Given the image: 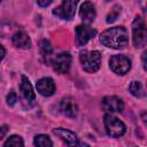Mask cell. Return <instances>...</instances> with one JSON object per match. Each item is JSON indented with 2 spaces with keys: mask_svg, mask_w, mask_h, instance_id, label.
Returning a JSON list of instances; mask_svg holds the SVG:
<instances>
[{
  "mask_svg": "<svg viewBox=\"0 0 147 147\" xmlns=\"http://www.w3.org/2000/svg\"><path fill=\"white\" fill-rule=\"evenodd\" d=\"M100 41L110 48L122 49L127 45V31L123 26H114L103 31L100 36Z\"/></svg>",
  "mask_w": 147,
  "mask_h": 147,
  "instance_id": "cell-1",
  "label": "cell"
},
{
  "mask_svg": "<svg viewBox=\"0 0 147 147\" xmlns=\"http://www.w3.org/2000/svg\"><path fill=\"white\" fill-rule=\"evenodd\" d=\"M82 67L87 72H95L99 70L101 64V53L98 51H83L79 55Z\"/></svg>",
  "mask_w": 147,
  "mask_h": 147,
  "instance_id": "cell-2",
  "label": "cell"
},
{
  "mask_svg": "<svg viewBox=\"0 0 147 147\" xmlns=\"http://www.w3.org/2000/svg\"><path fill=\"white\" fill-rule=\"evenodd\" d=\"M132 40L137 48L146 45V25L142 17L137 16L132 24Z\"/></svg>",
  "mask_w": 147,
  "mask_h": 147,
  "instance_id": "cell-3",
  "label": "cell"
},
{
  "mask_svg": "<svg viewBox=\"0 0 147 147\" xmlns=\"http://www.w3.org/2000/svg\"><path fill=\"white\" fill-rule=\"evenodd\" d=\"M105 127H106L107 134L113 137V138H117V137L123 136L125 133V129H126L124 123L113 115H106L105 116Z\"/></svg>",
  "mask_w": 147,
  "mask_h": 147,
  "instance_id": "cell-4",
  "label": "cell"
},
{
  "mask_svg": "<svg viewBox=\"0 0 147 147\" xmlns=\"http://www.w3.org/2000/svg\"><path fill=\"white\" fill-rule=\"evenodd\" d=\"M110 69L117 75H125L131 69V61L125 55H114L109 60Z\"/></svg>",
  "mask_w": 147,
  "mask_h": 147,
  "instance_id": "cell-5",
  "label": "cell"
},
{
  "mask_svg": "<svg viewBox=\"0 0 147 147\" xmlns=\"http://www.w3.org/2000/svg\"><path fill=\"white\" fill-rule=\"evenodd\" d=\"M76 6H77V1L65 0L53 10V14L62 20H71L75 15Z\"/></svg>",
  "mask_w": 147,
  "mask_h": 147,
  "instance_id": "cell-6",
  "label": "cell"
},
{
  "mask_svg": "<svg viewBox=\"0 0 147 147\" xmlns=\"http://www.w3.org/2000/svg\"><path fill=\"white\" fill-rule=\"evenodd\" d=\"M95 34H96L95 29H93L88 24L78 25L76 28V44H77V46L86 45Z\"/></svg>",
  "mask_w": 147,
  "mask_h": 147,
  "instance_id": "cell-7",
  "label": "cell"
},
{
  "mask_svg": "<svg viewBox=\"0 0 147 147\" xmlns=\"http://www.w3.org/2000/svg\"><path fill=\"white\" fill-rule=\"evenodd\" d=\"M71 64V55L68 52H62L57 54L53 60L54 70L57 74H67Z\"/></svg>",
  "mask_w": 147,
  "mask_h": 147,
  "instance_id": "cell-8",
  "label": "cell"
},
{
  "mask_svg": "<svg viewBox=\"0 0 147 147\" xmlns=\"http://www.w3.org/2000/svg\"><path fill=\"white\" fill-rule=\"evenodd\" d=\"M101 105H102L103 110L105 111H108V113H121L124 109L123 101L119 98L114 96V95L105 96L102 99Z\"/></svg>",
  "mask_w": 147,
  "mask_h": 147,
  "instance_id": "cell-9",
  "label": "cell"
},
{
  "mask_svg": "<svg viewBox=\"0 0 147 147\" xmlns=\"http://www.w3.org/2000/svg\"><path fill=\"white\" fill-rule=\"evenodd\" d=\"M20 91H21V94H22L23 99L29 105H34L36 94L33 92V87H32L30 80L25 76H22V80H21V84H20Z\"/></svg>",
  "mask_w": 147,
  "mask_h": 147,
  "instance_id": "cell-10",
  "label": "cell"
},
{
  "mask_svg": "<svg viewBox=\"0 0 147 147\" xmlns=\"http://www.w3.org/2000/svg\"><path fill=\"white\" fill-rule=\"evenodd\" d=\"M60 108H61V111L68 116V117H76L77 114H78V107L75 102V100L70 96H65L61 100V103H60Z\"/></svg>",
  "mask_w": 147,
  "mask_h": 147,
  "instance_id": "cell-11",
  "label": "cell"
},
{
  "mask_svg": "<svg viewBox=\"0 0 147 147\" xmlns=\"http://www.w3.org/2000/svg\"><path fill=\"white\" fill-rule=\"evenodd\" d=\"M37 91L44 95V96H49L55 92V84L54 80L49 77H45L38 80L37 83Z\"/></svg>",
  "mask_w": 147,
  "mask_h": 147,
  "instance_id": "cell-12",
  "label": "cell"
},
{
  "mask_svg": "<svg viewBox=\"0 0 147 147\" xmlns=\"http://www.w3.org/2000/svg\"><path fill=\"white\" fill-rule=\"evenodd\" d=\"M53 133H54L55 136H57L59 138H61L63 141H65L69 147H76V145L78 144V138H77V136H76L74 132H71V131H69V130H67V129L57 127V129H54V130H53Z\"/></svg>",
  "mask_w": 147,
  "mask_h": 147,
  "instance_id": "cell-13",
  "label": "cell"
},
{
  "mask_svg": "<svg viewBox=\"0 0 147 147\" xmlns=\"http://www.w3.org/2000/svg\"><path fill=\"white\" fill-rule=\"evenodd\" d=\"M79 16L83 22L85 23H92L95 18V9L94 5L92 2L85 1L82 3L80 9H79Z\"/></svg>",
  "mask_w": 147,
  "mask_h": 147,
  "instance_id": "cell-14",
  "label": "cell"
},
{
  "mask_svg": "<svg viewBox=\"0 0 147 147\" xmlns=\"http://www.w3.org/2000/svg\"><path fill=\"white\" fill-rule=\"evenodd\" d=\"M13 44L15 47L21 49H28L31 47V40L24 31H17L13 36Z\"/></svg>",
  "mask_w": 147,
  "mask_h": 147,
  "instance_id": "cell-15",
  "label": "cell"
},
{
  "mask_svg": "<svg viewBox=\"0 0 147 147\" xmlns=\"http://www.w3.org/2000/svg\"><path fill=\"white\" fill-rule=\"evenodd\" d=\"M40 54H41V57H42L44 62L47 63V64H49L54 60V56H53V54H54L53 46L46 39H44L40 42Z\"/></svg>",
  "mask_w": 147,
  "mask_h": 147,
  "instance_id": "cell-16",
  "label": "cell"
},
{
  "mask_svg": "<svg viewBox=\"0 0 147 147\" xmlns=\"http://www.w3.org/2000/svg\"><path fill=\"white\" fill-rule=\"evenodd\" d=\"M34 146L36 147H52V140L46 134H38L34 137Z\"/></svg>",
  "mask_w": 147,
  "mask_h": 147,
  "instance_id": "cell-17",
  "label": "cell"
},
{
  "mask_svg": "<svg viewBox=\"0 0 147 147\" xmlns=\"http://www.w3.org/2000/svg\"><path fill=\"white\" fill-rule=\"evenodd\" d=\"M129 90H130V92H131L134 96L140 98V96H144V95H145L144 87H142V85H141L140 82H136V80L132 82V83L130 84V86H129Z\"/></svg>",
  "mask_w": 147,
  "mask_h": 147,
  "instance_id": "cell-18",
  "label": "cell"
},
{
  "mask_svg": "<svg viewBox=\"0 0 147 147\" xmlns=\"http://www.w3.org/2000/svg\"><path fill=\"white\" fill-rule=\"evenodd\" d=\"M3 147H23V139L20 136H11L7 139Z\"/></svg>",
  "mask_w": 147,
  "mask_h": 147,
  "instance_id": "cell-19",
  "label": "cell"
},
{
  "mask_svg": "<svg viewBox=\"0 0 147 147\" xmlns=\"http://www.w3.org/2000/svg\"><path fill=\"white\" fill-rule=\"evenodd\" d=\"M119 13H121V7H119V6H115V7L113 8V10L108 14V16H107V22H108V23L114 22V21L117 18V16L119 15Z\"/></svg>",
  "mask_w": 147,
  "mask_h": 147,
  "instance_id": "cell-20",
  "label": "cell"
},
{
  "mask_svg": "<svg viewBox=\"0 0 147 147\" xmlns=\"http://www.w3.org/2000/svg\"><path fill=\"white\" fill-rule=\"evenodd\" d=\"M16 101H17V95H16V93L11 90V91L8 93V95H7V103H8L9 106H14Z\"/></svg>",
  "mask_w": 147,
  "mask_h": 147,
  "instance_id": "cell-21",
  "label": "cell"
},
{
  "mask_svg": "<svg viewBox=\"0 0 147 147\" xmlns=\"http://www.w3.org/2000/svg\"><path fill=\"white\" fill-rule=\"evenodd\" d=\"M7 131H8V126H7V125H2V126H0V139H2V138L6 136Z\"/></svg>",
  "mask_w": 147,
  "mask_h": 147,
  "instance_id": "cell-22",
  "label": "cell"
},
{
  "mask_svg": "<svg viewBox=\"0 0 147 147\" xmlns=\"http://www.w3.org/2000/svg\"><path fill=\"white\" fill-rule=\"evenodd\" d=\"M5 55H6V49H5L3 46L0 44V62L2 61V59L5 57Z\"/></svg>",
  "mask_w": 147,
  "mask_h": 147,
  "instance_id": "cell-23",
  "label": "cell"
},
{
  "mask_svg": "<svg viewBox=\"0 0 147 147\" xmlns=\"http://www.w3.org/2000/svg\"><path fill=\"white\" fill-rule=\"evenodd\" d=\"M39 6H42V7H46V6H48V5H51L52 3V1L51 0H48V1H38L37 2Z\"/></svg>",
  "mask_w": 147,
  "mask_h": 147,
  "instance_id": "cell-24",
  "label": "cell"
},
{
  "mask_svg": "<svg viewBox=\"0 0 147 147\" xmlns=\"http://www.w3.org/2000/svg\"><path fill=\"white\" fill-rule=\"evenodd\" d=\"M76 147H88V145L85 144V142H79V141H78V144L76 145Z\"/></svg>",
  "mask_w": 147,
  "mask_h": 147,
  "instance_id": "cell-25",
  "label": "cell"
}]
</instances>
